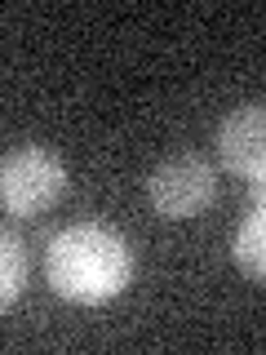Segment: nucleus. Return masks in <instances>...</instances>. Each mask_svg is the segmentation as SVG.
Segmentation results:
<instances>
[{
    "instance_id": "obj_1",
    "label": "nucleus",
    "mask_w": 266,
    "mask_h": 355,
    "mask_svg": "<svg viewBox=\"0 0 266 355\" xmlns=\"http://www.w3.org/2000/svg\"><path fill=\"white\" fill-rule=\"evenodd\" d=\"M44 280L58 297L80 306H103L133 280V249L107 222H76L44 249Z\"/></svg>"
},
{
    "instance_id": "obj_2",
    "label": "nucleus",
    "mask_w": 266,
    "mask_h": 355,
    "mask_svg": "<svg viewBox=\"0 0 266 355\" xmlns=\"http://www.w3.org/2000/svg\"><path fill=\"white\" fill-rule=\"evenodd\" d=\"M66 191V164L58 151L27 142L0 155V209L14 218H40Z\"/></svg>"
},
{
    "instance_id": "obj_3",
    "label": "nucleus",
    "mask_w": 266,
    "mask_h": 355,
    "mask_svg": "<svg viewBox=\"0 0 266 355\" xmlns=\"http://www.w3.org/2000/svg\"><path fill=\"white\" fill-rule=\"evenodd\" d=\"M218 191H222V182H218L213 160H204V155H195V151L169 155V160L155 164L151 178H147L151 209L160 218H169V222L200 218L218 200Z\"/></svg>"
},
{
    "instance_id": "obj_4",
    "label": "nucleus",
    "mask_w": 266,
    "mask_h": 355,
    "mask_svg": "<svg viewBox=\"0 0 266 355\" xmlns=\"http://www.w3.org/2000/svg\"><path fill=\"white\" fill-rule=\"evenodd\" d=\"M218 160L227 173L249 182V191L262 200L266 191V111L262 103H244L218 125Z\"/></svg>"
},
{
    "instance_id": "obj_5",
    "label": "nucleus",
    "mask_w": 266,
    "mask_h": 355,
    "mask_svg": "<svg viewBox=\"0 0 266 355\" xmlns=\"http://www.w3.org/2000/svg\"><path fill=\"white\" fill-rule=\"evenodd\" d=\"M231 258L249 280H262L266 275V218H262V205H253L249 214L240 218L236 227V240H231Z\"/></svg>"
},
{
    "instance_id": "obj_6",
    "label": "nucleus",
    "mask_w": 266,
    "mask_h": 355,
    "mask_svg": "<svg viewBox=\"0 0 266 355\" xmlns=\"http://www.w3.org/2000/svg\"><path fill=\"white\" fill-rule=\"evenodd\" d=\"M27 271H31L27 244H22L9 227H0V315L22 297V288H27Z\"/></svg>"
}]
</instances>
